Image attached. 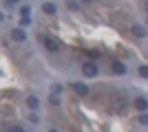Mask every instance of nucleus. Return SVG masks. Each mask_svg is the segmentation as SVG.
Returning <instances> with one entry per match:
<instances>
[{
    "mask_svg": "<svg viewBox=\"0 0 148 132\" xmlns=\"http://www.w3.org/2000/svg\"><path fill=\"white\" fill-rule=\"evenodd\" d=\"M42 42H44V46H47L49 51H60V42H58L56 38H49V35H44Z\"/></svg>",
    "mask_w": 148,
    "mask_h": 132,
    "instance_id": "nucleus-1",
    "label": "nucleus"
},
{
    "mask_svg": "<svg viewBox=\"0 0 148 132\" xmlns=\"http://www.w3.org/2000/svg\"><path fill=\"white\" fill-rule=\"evenodd\" d=\"M82 73H84L86 77H95L97 75V66H95L93 62H86L84 66H82Z\"/></svg>",
    "mask_w": 148,
    "mask_h": 132,
    "instance_id": "nucleus-2",
    "label": "nucleus"
},
{
    "mask_svg": "<svg viewBox=\"0 0 148 132\" xmlns=\"http://www.w3.org/2000/svg\"><path fill=\"white\" fill-rule=\"evenodd\" d=\"M71 88H73V90L80 95V97L88 95V86H86V84H82V82H73V84H71Z\"/></svg>",
    "mask_w": 148,
    "mask_h": 132,
    "instance_id": "nucleus-3",
    "label": "nucleus"
},
{
    "mask_svg": "<svg viewBox=\"0 0 148 132\" xmlns=\"http://www.w3.org/2000/svg\"><path fill=\"white\" fill-rule=\"evenodd\" d=\"M135 108H137V110H142V112H146V110H148V99L137 97V99H135Z\"/></svg>",
    "mask_w": 148,
    "mask_h": 132,
    "instance_id": "nucleus-4",
    "label": "nucleus"
},
{
    "mask_svg": "<svg viewBox=\"0 0 148 132\" xmlns=\"http://www.w3.org/2000/svg\"><path fill=\"white\" fill-rule=\"evenodd\" d=\"M11 38L16 40V42H25V31H22V29H13V31H11Z\"/></svg>",
    "mask_w": 148,
    "mask_h": 132,
    "instance_id": "nucleus-5",
    "label": "nucleus"
},
{
    "mask_svg": "<svg viewBox=\"0 0 148 132\" xmlns=\"http://www.w3.org/2000/svg\"><path fill=\"white\" fill-rule=\"evenodd\" d=\"M113 73H115V75H124V73H126V66H124L122 62H113Z\"/></svg>",
    "mask_w": 148,
    "mask_h": 132,
    "instance_id": "nucleus-6",
    "label": "nucleus"
},
{
    "mask_svg": "<svg viewBox=\"0 0 148 132\" xmlns=\"http://www.w3.org/2000/svg\"><path fill=\"white\" fill-rule=\"evenodd\" d=\"M42 11L47 13V16H53V13H56V5H53V2H44V5H42Z\"/></svg>",
    "mask_w": 148,
    "mask_h": 132,
    "instance_id": "nucleus-7",
    "label": "nucleus"
},
{
    "mask_svg": "<svg viewBox=\"0 0 148 132\" xmlns=\"http://www.w3.org/2000/svg\"><path fill=\"white\" fill-rule=\"evenodd\" d=\"M38 104H40V101H38V97H33V95H31V97H27V106H29L31 110H36Z\"/></svg>",
    "mask_w": 148,
    "mask_h": 132,
    "instance_id": "nucleus-8",
    "label": "nucleus"
},
{
    "mask_svg": "<svg viewBox=\"0 0 148 132\" xmlns=\"http://www.w3.org/2000/svg\"><path fill=\"white\" fill-rule=\"evenodd\" d=\"M133 33H135V35H142V38H144V35H146V31H144V26H133Z\"/></svg>",
    "mask_w": 148,
    "mask_h": 132,
    "instance_id": "nucleus-9",
    "label": "nucleus"
},
{
    "mask_svg": "<svg viewBox=\"0 0 148 132\" xmlns=\"http://www.w3.org/2000/svg\"><path fill=\"white\" fill-rule=\"evenodd\" d=\"M139 75H142V77H148V66H139Z\"/></svg>",
    "mask_w": 148,
    "mask_h": 132,
    "instance_id": "nucleus-10",
    "label": "nucleus"
},
{
    "mask_svg": "<svg viewBox=\"0 0 148 132\" xmlns=\"http://www.w3.org/2000/svg\"><path fill=\"white\" fill-rule=\"evenodd\" d=\"M139 121H142L144 126H148V114H146V112H144V114H142V117H139Z\"/></svg>",
    "mask_w": 148,
    "mask_h": 132,
    "instance_id": "nucleus-11",
    "label": "nucleus"
},
{
    "mask_svg": "<svg viewBox=\"0 0 148 132\" xmlns=\"http://www.w3.org/2000/svg\"><path fill=\"white\" fill-rule=\"evenodd\" d=\"M58 104H60V97H53V95H51V106H58Z\"/></svg>",
    "mask_w": 148,
    "mask_h": 132,
    "instance_id": "nucleus-12",
    "label": "nucleus"
},
{
    "mask_svg": "<svg viewBox=\"0 0 148 132\" xmlns=\"http://www.w3.org/2000/svg\"><path fill=\"white\" fill-rule=\"evenodd\" d=\"M11 132H25L22 128H11Z\"/></svg>",
    "mask_w": 148,
    "mask_h": 132,
    "instance_id": "nucleus-13",
    "label": "nucleus"
},
{
    "mask_svg": "<svg viewBox=\"0 0 148 132\" xmlns=\"http://www.w3.org/2000/svg\"><path fill=\"white\" fill-rule=\"evenodd\" d=\"M51 132H56V130H51Z\"/></svg>",
    "mask_w": 148,
    "mask_h": 132,
    "instance_id": "nucleus-14",
    "label": "nucleus"
}]
</instances>
